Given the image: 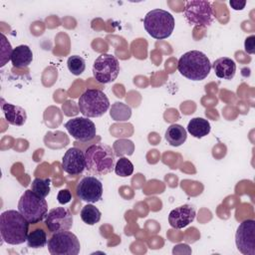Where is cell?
Returning a JSON list of instances; mask_svg holds the SVG:
<instances>
[{
	"label": "cell",
	"mask_w": 255,
	"mask_h": 255,
	"mask_svg": "<svg viewBox=\"0 0 255 255\" xmlns=\"http://www.w3.org/2000/svg\"><path fill=\"white\" fill-rule=\"evenodd\" d=\"M62 168L70 175L81 174L86 169L85 152L76 146L69 148L62 158Z\"/></svg>",
	"instance_id": "cell-14"
},
{
	"label": "cell",
	"mask_w": 255,
	"mask_h": 255,
	"mask_svg": "<svg viewBox=\"0 0 255 255\" xmlns=\"http://www.w3.org/2000/svg\"><path fill=\"white\" fill-rule=\"evenodd\" d=\"M244 48L248 54H254V51H255V36L254 35H251L250 37L245 39Z\"/></svg>",
	"instance_id": "cell-29"
},
{
	"label": "cell",
	"mask_w": 255,
	"mask_h": 255,
	"mask_svg": "<svg viewBox=\"0 0 255 255\" xmlns=\"http://www.w3.org/2000/svg\"><path fill=\"white\" fill-rule=\"evenodd\" d=\"M211 127L207 120L203 118H193L187 125V131L196 138H201L210 132Z\"/></svg>",
	"instance_id": "cell-20"
},
{
	"label": "cell",
	"mask_w": 255,
	"mask_h": 255,
	"mask_svg": "<svg viewBox=\"0 0 255 255\" xmlns=\"http://www.w3.org/2000/svg\"><path fill=\"white\" fill-rule=\"evenodd\" d=\"M77 196L88 203L101 200L103 195V184L96 176L87 175L83 177L76 186Z\"/></svg>",
	"instance_id": "cell-11"
},
{
	"label": "cell",
	"mask_w": 255,
	"mask_h": 255,
	"mask_svg": "<svg viewBox=\"0 0 255 255\" xmlns=\"http://www.w3.org/2000/svg\"><path fill=\"white\" fill-rule=\"evenodd\" d=\"M120 73V63L112 54H101L94 62L93 76L101 84L114 82Z\"/></svg>",
	"instance_id": "cell-9"
},
{
	"label": "cell",
	"mask_w": 255,
	"mask_h": 255,
	"mask_svg": "<svg viewBox=\"0 0 255 255\" xmlns=\"http://www.w3.org/2000/svg\"><path fill=\"white\" fill-rule=\"evenodd\" d=\"M29 222L18 210H6L0 215V233L4 242L19 245L27 241Z\"/></svg>",
	"instance_id": "cell-1"
},
{
	"label": "cell",
	"mask_w": 255,
	"mask_h": 255,
	"mask_svg": "<svg viewBox=\"0 0 255 255\" xmlns=\"http://www.w3.org/2000/svg\"><path fill=\"white\" fill-rule=\"evenodd\" d=\"M50 183H51V179L48 177L47 178L36 177L31 183V189L37 195L45 198L50 193Z\"/></svg>",
	"instance_id": "cell-25"
},
{
	"label": "cell",
	"mask_w": 255,
	"mask_h": 255,
	"mask_svg": "<svg viewBox=\"0 0 255 255\" xmlns=\"http://www.w3.org/2000/svg\"><path fill=\"white\" fill-rule=\"evenodd\" d=\"M68 132L77 140L89 141L95 138L97 129L94 122L88 118H74L65 124Z\"/></svg>",
	"instance_id": "cell-12"
},
{
	"label": "cell",
	"mask_w": 255,
	"mask_h": 255,
	"mask_svg": "<svg viewBox=\"0 0 255 255\" xmlns=\"http://www.w3.org/2000/svg\"><path fill=\"white\" fill-rule=\"evenodd\" d=\"M195 215L196 212L192 205L183 204L169 212L168 222L172 228L182 229L194 220Z\"/></svg>",
	"instance_id": "cell-15"
},
{
	"label": "cell",
	"mask_w": 255,
	"mask_h": 255,
	"mask_svg": "<svg viewBox=\"0 0 255 255\" xmlns=\"http://www.w3.org/2000/svg\"><path fill=\"white\" fill-rule=\"evenodd\" d=\"M110 116L116 122H126L131 116V109L127 104L116 102L111 107Z\"/></svg>",
	"instance_id": "cell-21"
},
{
	"label": "cell",
	"mask_w": 255,
	"mask_h": 255,
	"mask_svg": "<svg viewBox=\"0 0 255 255\" xmlns=\"http://www.w3.org/2000/svg\"><path fill=\"white\" fill-rule=\"evenodd\" d=\"M114 152L117 156L122 157L123 155H131L134 150V144L128 139H119L114 142Z\"/></svg>",
	"instance_id": "cell-24"
},
{
	"label": "cell",
	"mask_w": 255,
	"mask_h": 255,
	"mask_svg": "<svg viewBox=\"0 0 255 255\" xmlns=\"http://www.w3.org/2000/svg\"><path fill=\"white\" fill-rule=\"evenodd\" d=\"M217 78L223 80H231L234 78L236 73L235 62L228 57H221L214 61L211 66Z\"/></svg>",
	"instance_id": "cell-17"
},
{
	"label": "cell",
	"mask_w": 255,
	"mask_h": 255,
	"mask_svg": "<svg viewBox=\"0 0 255 255\" xmlns=\"http://www.w3.org/2000/svg\"><path fill=\"white\" fill-rule=\"evenodd\" d=\"M67 66H68L69 71L73 75L79 76V75H81L85 71V69H86V62H85V60L81 56L73 55V56L68 58Z\"/></svg>",
	"instance_id": "cell-27"
},
{
	"label": "cell",
	"mask_w": 255,
	"mask_h": 255,
	"mask_svg": "<svg viewBox=\"0 0 255 255\" xmlns=\"http://www.w3.org/2000/svg\"><path fill=\"white\" fill-rule=\"evenodd\" d=\"M33 61V52L27 45H19L13 49L11 55L12 65L16 68H26Z\"/></svg>",
	"instance_id": "cell-18"
},
{
	"label": "cell",
	"mask_w": 255,
	"mask_h": 255,
	"mask_svg": "<svg viewBox=\"0 0 255 255\" xmlns=\"http://www.w3.org/2000/svg\"><path fill=\"white\" fill-rule=\"evenodd\" d=\"M183 16L189 25L207 28L214 20V12L210 2L204 0L187 1Z\"/></svg>",
	"instance_id": "cell-7"
},
{
	"label": "cell",
	"mask_w": 255,
	"mask_h": 255,
	"mask_svg": "<svg viewBox=\"0 0 255 255\" xmlns=\"http://www.w3.org/2000/svg\"><path fill=\"white\" fill-rule=\"evenodd\" d=\"M26 242L28 247L30 248H34V249L42 248L48 243L47 234L42 228L35 229L28 234Z\"/></svg>",
	"instance_id": "cell-22"
},
{
	"label": "cell",
	"mask_w": 255,
	"mask_h": 255,
	"mask_svg": "<svg viewBox=\"0 0 255 255\" xmlns=\"http://www.w3.org/2000/svg\"><path fill=\"white\" fill-rule=\"evenodd\" d=\"M86 169L93 175H106L115 169L116 154L114 149L105 143H96L85 151Z\"/></svg>",
	"instance_id": "cell-2"
},
{
	"label": "cell",
	"mask_w": 255,
	"mask_h": 255,
	"mask_svg": "<svg viewBox=\"0 0 255 255\" xmlns=\"http://www.w3.org/2000/svg\"><path fill=\"white\" fill-rule=\"evenodd\" d=\"M177 70L188 80L202 81L209 75L211 63L204 53L191 50L184 53L179 58Z\"/></svg>",
	"instance_id": "cell-3"
},
{
	"label": "cell",
	"mask_w": 255,
	"mask_h": 255,
	"mask_svg": "<svg viewBox=\"0 0 255 255\" xmlns=\"http://www.w3.org/2000/svg\"><path fill=\"white\" fill-rule=\"evenodd\" d=\"M78 107L86 118H99L110 108V101L106 94L97 89H88L79 98Z\"/></svg>",
	"instance_id": "cell-6"
},
{
	"label": "cell",
	"mask_w": 255,
	"mask_h": 255,
	"mask_svg": "<svg viewBox=\"0 0 255 255\" xmlns=\"http://www.w3.org/2000/svg\"><path fill=\"white\" fill-rule=\"evenodd\" d=\"M45 224L51 233L67 231L72 228L73 215L66 207H55L48 211Z\"/></svg>",
	"instance_id": "cell-13"
},
{
	"label": "cell",
	"mask_w": 255,
	"mask_h": 255,
	"mask_svg": "<svg viewBox=\"0 0 255 255\" xmlns=\"http://www.w3.org/2000/svg\"><path fill=\"white\" fill-rule=\"evenodd\" d=\"M57 199H58V202L60 204H67V203H69L71 201V199H72L71 191L69 189H61L58 192Z\"/></svg>",
	"instance_id": "cell-28"
},
{
	"label": "cell",
	"mask_w": 255,
	"mask_h": 255,
	"mask_svg": "<svg viewBox=\"0 0 255 255\" xmlns=\"http://www.w3.org/2000/svg\"><path fill=\"white\" fill-rule=\"evenodd\" d=\"M173 16L163 9H153L146 13L143 19V27L147 34L154 39L168 38L174 29Z\"/></svg>",
	"instance_id": "cell-4"
},
{
	"label": "cell",
	"mask_w": 255,
	"mask_h": 255,
	"mask_svg": "<svg viewBox=\"0 0 255 255\" xmlns=\"http://www.w3.org/2000/svg\"><path fill=\"white\" fill-rule=\"evenodd\" d=\"M235 243L239 252L244 255H255V220L242 221L235 233Z\"/></svg>",
	"instance_id": "cell-10"
},
{
	"label": "cell",
	"mask_w": 255,
	"mask_h": 255,
	"mask_svg": "<svg viewBox=\"0 0 255 255\" xmlns=\"http://www.w3.org/2000/svg\"><path fill=\"white\" fill-rule=\"evenodd\" d=\"M115 172L121 177H128L133 172V164L127 157H120L115 165Z\"/></svg>",
	"instance_id": "cell-26"
},
{
	"label": "cell",
	"mask_w": 255,
	"mask_h": 255,
	"mask_svg": "<svg viewBox=\"0 0 255 255\" xmlns=\"http://www.w3.org/2000/svg\"><path fill=\"white\" fill-rule=\"evenodd\" d=\"M47 245L52 255H77L81 249L78 237L69 230L53 233Z\"/></svg>",
	"instance_id": "cell-8"
},
{
	"label": "cell",
	"mask_w": 255,
	"mask_h": 255,
	"mask_svg": "<svg viewBox=\"0 0 255 255\" xmlns=\"http://www.w3.org/2000/svg\"><path fill=\"white\" fill-rule=\"evenodd\" d=\"M229 4L231 6V8H233L234 10H242L245 5H246V1H238V0H230Z\"/></svg>",
	"instance_id": "cell-30"
},
{
	"label": "cell",
	"mask_w": 255,
	"mask_h": 255,
	"mask_svg": "<svg viewBox=\"0 0 255 255\" xmlns=\"http://www.w3.org/2000/svg\"><path fill=\"white\" fill-rule=\"evenodd\" d=\"M164 136L170 145L179 146L185 142L187 138V131L182 126L178 124H172L165 130Z\"/></svg>",
	"instance_id": "cell-19"
},
{
	"label": "cell",
	"mask_w": 255,
	"mask_h": 255,
	"mask_svg": "<svg viewBox=\"0 0 255 255\" xmlns=\"http://www.w3.org/2000/svg\"><path fill=\"white\" fill-rule=\"evenodd\" d=\"M18 211L30 224H37L46 217L48 204L44 197L37 195L32 189H27L19 199Z\"/></svg>",
	"instance_id": "cell-5"
},
{
	"label": "cell",
	"mask_w": 255,
	"mask_h": 255,
	"mask_svg": "<svg viewBox=\"0 0 255 255\" xmlns=\"http://www.w3.org/2000/svg\"><path fill=\"white\" fill-rule=\"evenodd\" d=\"M1 109L5 119L10 125L21 127L26 123L27 114L22 107L9 103H3L1 105Z\"/></svg>",
	"instance_id": "cell-16"
},
{
	"label": "cell",
	"mask_w": 255,
	"mask_h": 255,
	"mask_svg": "<svg viewBox=\"0 0 255 255\" xmlns=\"http://www.w3.org/2000/svg\"><path fill=\"white\" fill-rule=\"evenodd\" d=\"M101 211L93 204L85 205L81 210V218L88 225H95L101 220Z\"/></svg>",
	"instance_id": "cell-23"
}]
</instances>
